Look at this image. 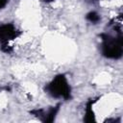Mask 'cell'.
I'll return each instance as SVG.
<instances>
[{
  "label": "cell",
  "instance_id": "6da1fadb",
  "mask_svg": "<svg viewBox=\"0 0 123 123\" xmlns=\"http://www.w3.org/2000/svg\"><path fill=\"white\" fill-rule=\"evenodd\" d=\"M102 39L101 52L102 55L108 59L118 60L123 54V41L122 35L118 34L116 37H112L109 34H101Z\"/></svg>",
  "mask_w": 123,
  "mask_h": 123
},
{
  "label": "cell",
  "instance_id": "7a4b0ae2",
  "mask_svg": "<svg viewBox=\"0 0 123 123\" xmlns=\"http://www.w3.org/2000/svg\"><path fill=\"white\" fill-rule=\"evenodd\" d=\"M44 90L54 98L71 99V87L64 74L57 75L45 87Z\"/></svg>",
  "mask_w": 123,
  "mask_h": 123
},
{
  "label": "cell",
  "instance_id": "3957f363",
  "mask_svg": "<svg viewBox=\"0 0 123 123\" xmlns=\"http://www.w3.org/2000/svg\"><path fill=\"white\" fill-rule=\"evenodd\" d=\"M21 35V32L12 24L7 23L0 26V43L1 46L9 45V41L13 40Z\"/></svg>",
  "mask_w": 123,
  "mask_h": 123
},
{
  "label": "cell",
  "instance_id": "277c9868",
  "mask_svg": "<svg viewBox=\"0 0 123 123\" xmlns=\"http://www.w3.org/2000/svg\"><path fill=\"white\" fill-rule=\"evenodd\" d=\"M60 104H58L57 106L55 107H50L48 109V111H44L42 109H37V110H33L31 111L30 112L33 113L34 115H36L37 117H38L42 122H45V123H51L55 120V117L60 110Z\"/></svg>",
  "mask_w": 123,
  "mask_h": 123
},
{
  "label": "cell",
  "instance_id": "5b68a950",
  "mask_svg": "<svg viewBox=\"0 0 123 123\" xmlns=\"http://www.w3.org/2000/svg\"><path fill=\"white\" fill-rule=\"evenodd\" d=\"M96 100H90L86 103V112H85V117H84V121L87 122V123H91L95 121V115L94 112L92 111V105L93 103H95Z\"/></svg>",
  "mask_w": 123,
  "mask_h": 123
},
{
  "label": "cell",
  "instance_id": "8992f818",
  "mask_svg": "<svg viewBox=\"0 0 123 123\" xmlns=\"http://www.w3.org/2000/svg\"><path fill=\"white\" fill-rule=\"evenodd\" d=\"M86 19L88 20L89 22L93 23V24H96V23H98L100 21L101 17H100V15H99L98 12H89L86 15Z\"/></svg>",
  "mask_w": 123,
  "mask_h": 123
},
{
  "label": "cell",
  "instance_id": "52a82bcc",
  "mask_svg": "<svg viewBox=\"0 0 123 123\" xmlns=\"http://www.w3.org/2000/svg\"><path fill=\"white\" fill-rule=\"evenodd\" d=\"M9 0H0V11L5 8V6L8 4Z\"/></svg>",
  "mask_w": 123,
  "mask_h": 123
},
{
  "label": "cell",
  "instance_id": "ba28073f",
  "mask_svg": "<svg viewBox=\"0 0 123 123\" xmlns=\"http://www.w3.org/2000/svg\"><path fill=\"white\" fill-rule=\"evenodd\" d=\"M44 2H46V3H50V2H53L54 0H43Z\"/></svg>",
  "mask_w": 123,
  "mask_h": 123
},
{
  "label": "cell",
  "instance_id": "9c48e42d",
  "mask_svg": "<svg viewBox=\"0 0 123 123\" xmlns=\"http://www.w3.org/2000/svg\"><path fill=\"white\" fill-rule=\"evenodd\" d=\"M0 90H1V89H0Z\"/></svg>",
  "mask_w": 123,
  "mask_h": 123
}]
</instances>
